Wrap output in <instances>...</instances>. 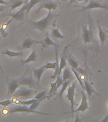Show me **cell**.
<instances>
[{"label":"cell","instance_id":"obj_1","mask_svg":"<svg viewBox=\"0 0 108 122\" xmlns=\"http://www.w3.org/2000/svg\"><path fill=\"white\" fill-rule=\"evenodd\" d=\"M53 13H51V10H48V13L46 17L40 20L33 22L32 24L35 27V28L38 29L41 32H43L49 26L51 20H53Z\"/></svg>","mask_w":108,"mask_h":122},{"label":"cell","instance_id":"obj_2","mask_svg":"<svg viewBox=\"0 0 108 122\" xmlns=\"http://www.w3.org/2000/svg\"><path fill=\"white\" fill-rule=\"evenodd\" d=\"M9 113H14V112H29V113H36V114H43V115H51V113H48V112H38L36 111L31 110L29 107H27L26 105H19V106H15L10 109L8 111Z\"/></svg>","mask_w":108,"mask_h":122},{"label":"cell","instance_id":"obj_3","mask_svg":"<svg viewBox=\"0 0 108 122\" xmlns=\"http://www.w3.org/2000/svg\"><path fill=\"white\" fill-rule=\"evenodd\" d=\"M35 92L31 88L27 87H21L16 90L13 94V96L15 97H22L24 99H29L34 95Z\"/></svg>","mask_w":108,"mask_h":122},{"label":"cell","instance_id":"obj_4","mask_svg":"<svg viewBox=\"0 0 108 122\" xmlns=\"http://www.w3.org/2000/svg\"><path fill=\"white\" fill-rule=\"evenodd\" d=\"M75 89H76V82L74 81L67 88V92L66 94V99L71 102V111L74 110V97L75 96Z\"/></svg>","mask_w":108,"mask_h":122},{"label":"cell","instance_id":"obj_5","mask_svg":"<svg viewBox=\"0 0 108 122\" xmlns=\"http://www.w3.org/2000/svg\"><path fill=\"white\" fill-rule=\"evenodd\" d=\"M93 8H102V9L108 10V6L103 5L95 0H90L89 3L88 5L83 7L80 10H78V11H83L85 10H88L93 9Z\"/></svg>","mask_w":108,"mask_h":122},{"label":"cell","instance_id":"obj_6","mask_svg":"<svg viewBox=\"0 0 108 122\" xmlns=\"http://www.w3.org/2000/svg\"><path fill=\"white\" fill-rule=\"evenodd\" d=\"M82 99L81 104H80V106L78 107V108L75 109V110L71 111V112H85L86 110H87L89 108L88 107V103L87 97V94L85 92L82 90Z\"/></svg>","mask_w":108,"mask_h":122},{"label":"cell","instance_id":"obj_7","mask_svg":"<svg viewBox=\"0 0 108 122\" xmlns=\"http://www.w3.org/2000/svg\"><path fill=\"white\" fill-rule=\"evenodd\" d=\"M18 81H19L21 85L28 86H31V87L32 86V87L36 88V83L34 81V80H33L31 75L27 76H22L18 79Z\"/></svg>","mask_w":108,"mask_h":122},{"label":"cell","instance_id":"obj_8","mask_svg":"<svg viewBox=\"0 0 108 122\" xmlns=\"http://www.w3.org/2000/svg\"><path fill=\"white\" fill-rule=\"evenodd\" d=\"M83 40L84 43L85 44L89 43L91 42L92 39L93 38V33H92V27L90 24V29L84 26L83 28Z\"/></svg>","mask_w":108,"mask_h":122},{"label":"cell","instance_id":"obj_9","mask_svg":"<svg viewBox=\"0 0 108 122\" xmlns=\"http://www.w3.org/2000/svg\"><path fill=\"white\" fill-rule=\"evenodd\" d=\"M21 85L18 80H11L8 81V91L9 95H13Z\"/></svg>","mask_w":108,"mask_h":122},{"label":"cell","instance_id":"obj_10","mask_svg":"<svg viewBox=\"0 0 108 122\" xmlns=\"http://www.w3.org/2000/svg\"><path fill=\"white\" fill-rule=\"evenodd\" d=\"M57 8H58V5H57V3H55V2H45V3L41 4V5L40 6V7L38 8V10L36 11V13H39V12L41 11V10L43 9V8H45V9H47L48 10H55Z\"/></svg>","mask_w":108,"mask_h":122},{"label":"cell","instance_id":"obj_11","mask_svg":"<svg viewBox=\"0 0 108 122\" xmlns=\"http://www.w3.org/2000/svg\"><path fill=\"white\" fill-rule=\"evenodd\" d=\"M26 12V5L24 4V6L22 7V8L19 11H17L15 15L12 16L11 19L12 20L15 19L17 20L20 21L22 20L23 19H24V15Z\"/></svg>","mask_w":108,"mask_h":122},{"label":"cell","instance_id":"obj_12","mask_svg":"<svg viewBox=\"0 0 108 122\" xmlns=\"http://www.w3.org/2000/svg\"><path fill=\"white\" fill-rule=\"evenodd\" d=\"M41 41H38V40H33L32 38H26L24 40V41L22 45V48L26 49L30 48L33 44L35 43H41Z\"/></svg>","mask_w":108,"mask_h":122},{"label":"cell","instance_id":"obj_13","mask_svg":"<svg viewBox=\"0 0 108 122\" xmlns=\"http://www.w3.org/2000/svg\"><path fill=\"white\" fill-rule=\"evenodd\" d=\"M83 83L84 85H85V89L86 92L87 93L88 96L89 98L91 97L93 93H96L97 94V93L95 91V90L93 89V86H92L91 84L87 80H84Z\"/></svg>","mask_w":108,"mask_h":122},{"label":"cell","instance_id":"obj_14","mask_svg":"<svg viewBox=\"0 0 108 122\" xmlns=\"http://www.w3.org/2000/svg\"><path fill=\"white\" fill-rule=\"evenodd\" d=\"M45 70V68L44 66H41V67H40V68L34 69V70H33L34 77H35V78L37 80V85H38L39 83H40L42 74H43V73L44 72Z\"/></svg>","mask_w":108,"mask_h":122},{"label":"cell","instance_id":"obj_15","mask_svg":"<svg viewBox=\"0 0 108 122\" xmlns=\"http://www.w3.org/2000/svg\"><path fill=\"white\" fill-rule=\"evenodd\" d=\"M43 1V0H30L29 2H28L26 5V15L27 16L29 13V11H31V10L32 9V8L34 7V6L37 5V4L40 3H42Z\"/></svg>","mask_w":108,"mask_h":122},{"label":"cell","instance_id":"obj_16","mask_svg":"<svg viewBox=\"0 0 108 122\" xmlns=\"http://www.w3.org/2000/svg\"><path fill=\"white\" fill-rule=\"evenodd\" d=\"M41 44L44 46H45V47H47V46H55V48L57 47L58 46V44H57L55 42H53V41L50 39L49 36V34H47V36L43 40V41H41Z\"/></svg>","mask_w":108,"mask_h":122},{"label":"cell","instance_id":"obj_17","mask_svg":"<svg viewBox=\"0 0 108 122\" xmlns=\"http://www.w3.org/2000/svg\"><path fill=\"white\" fill-rule=\"evenodd\" d=\"M37 59V55H36V51L34 50H33L32 51V53H31L30 55L29 56V57L27 59L24 60V61H22V64L24 65L26 64H29V63L32 62H34L36 61Z\"/></svg>","mask_w":108,"mask_h":122},{"label":"cell","instance_id":"obj_18","mask_svg":"<svg viewBox=\"0 0 108 122\" xmlns=\"http://www.w3.org/2000/svg\"><path fill=\"white\" fill-rule=\"evenodd\" d=\"M3 54L6 55L10 57H21L24 55V53L22 51H19V52H16V51H10L9 50H5L3 51Z\"/></svg>","mask_w":108,"mask_h":122},{"label":"cell","instance_id":"obj_19","mask_svg":"<svg viewBox=\"0 0 108 122\" xmlns=\"http://www.w3.org/2000/svg\"><path fill=\"white\" fill-rule=\"evenodd\" d=\"M72 71L69 69V68L66 67L64 69H63V74H62V78L64 81H66V80L71 79V78H73V75H72Z\"/></svg>","mask_w":108,"mask_h":122},{"label":"cell","instance_id":"obj_20","mask_svg":"<svg viewBox=\"0 0 108 122\" xmlns=\"http://www.w3.org/2000/svg\"><path fill=\"white\" fill-rule=\"evenodd\" d=\"M74 80V78L69 79V80H66V81H65L64 82V83H63V85H62V89L61 90V91L59 92V97H61V98H62L64 92L66 90L67 88H68V86L71 84V83L72 82V80Z\"/></svg>","mask_w":108,"mask_h":122},{"label":"cell","instance_id":"obj_21","mask_svg":"<svg viewBox=\"0 0 108 122\" xmlns=\"http://www.w3.org/2000/svg\"><path fill=\"white\" fill-rule=\"evenodd\" d=\"M97 24H98V27H99V39H100V41H101V45H103L104 44L105 40H106V33H105L104 30L101 27V25L99 24V21H97Z\"/></svg>","mask_w":108,"mask_h":122},{"label":"cell","instance_id":"obj_22","mask_svg":"<svg viewBox=\"0 0 108 122\" xmlns=\"http://www.w3.org/2000/svg\"><path fill=\"white\" fill-rule=\"evenodd\" d=\"M51 35L52 37L57 38V39H64V38H67L66 36H64V35L61 34L58 28L53 29L51 31Z\"/></svg>","mask_w":108,"mask_h":122},{"label":"cell","instance_id":"obj_23","mask_svg":"<svg viewBox=\"0 0 108 122\" xmlns=\"http://www.w3.org/2000/svg\"><path fill=\"white\" fill-rule=\"evenodd\" d=\"M59 65H60V71H59V75H61V72L62 70H63L67 66V61L66 57L64 55H61V58L60 62H59Z\"/></svg>","mask_w":108,"mask_h":122},{"label":"cell","instance_id":"obj_24","mask_svg":"<svg viewBox=\"0 0 108 122\" xmlns=\"http://www.w3.org/2000/svg\"><path fill=\"white\" fill-rule=\"evenodd\" d=\"M71 71H72V72H73V74H74V76L76 77V78L77 79V80L78 81V82H79V83L80 84V85L82 86V87L83 88V89H85V85H84L83 81H82V78H81V76L79 75L78 72H77V71L73 68H71Z\"/></svg>","mask_w":108,"mask_h":122},{"label":"cell","instance_id":"obj_25","mask_svg":"<svg viewBox=\"0 0 108 122\" xmlns=\"http://www.w3.org/2000/svg\"><path fill=\"white\" fill-rule=\"evenodd\" d=\"M67 62L69 64L71 67V68H73L74 69H76L77 70L78 68V66H79V65H78V63L76 62V61H74V59L71 58L70 57H67Z\"/></svg>","mask_w":108,"mask_h":122},{"label":"cell","instance_id":"obj_26","mask_svg":"<svg viewBox=\"0 0 108 122\" xmlns=\"http://www.w3.org/2000/svg\"><path fill=\"white\" fill-rule=\"evenodd\" d=\"M12 20H13L12 19H10L8 22H7L6 24H4L2 25L1 27L0 30H1V33L2 36H3V38H6V37L7 36L8 33L6 32V28H7L8 25L10 24V23L11 22Z\"/></svg>","mask_w":108,"mask_h":122},{"label":"cell","instance_id":"obj_27","mask_svg":"<svg viewBox=\"0 0 108 122\" xmlns=\"http://www.w3.org/2000/svg\"><path fill=\"white\" fill-rule=\"evenodd\" d=\"M57 81L55 82H54V83H50V90L49 92L50 95H53V93H56V92H57Z\"/></svg>","mask_w":108,"mask_h":122},{"label":"cell","instance_id":"obj_28","mask_svg":"<svg viewBox=\"0 0 108 122\" xmlns=\"http://www.w3.org/2000/svg\"><path fill=\"white\" fill-rule=\"evenodd\" d=\"M38 100L36 99H30V100H27V101H20L19 102V104H22V105H26V106H30L32 104H33L35 102H37Z\"/></svg>","mask_w":108,"mask_h":122},{"label":"cell","instance_id":"obj_29","mask_svg":"<svg viewBox=\"0 0 108 122\" xmlns=\"http://www.w3.org/2000/svg\"><path fill=\"white\" fill-rule=\"evenodd\" d=\"M25 3V1H17L13 3L12 5H11V9L14 10L16 8L19 7V6H21V5H22Z\"/></svg>","mask_w":108,"mask_h":122},{"label":"cell","instance_id":"obj_30","mask_svg":"<svg viewBox=\"0 0 108 122\" xmlns=\"http://www.w3.org/2000/svg\"><path fill=\"white\" fill-rule=\"evenodd\" d=\"M57 90H58L59 89V88L60 86L62 85L63 83H64V81L63 80V78H62V76H61V75H59V76H57Z\"/></svg>","mask_w":108,"mask_h":122},{"label":"cell","instance_id":"obj_31","mask_svg":"<svg viewBox=\"0 0 108 122\" xmlns=\"http://www.w3.org/2000/svg\"><path fill=\"white\" fill-rule=\"evenodd\" d=\"M42 99H40V100H38L37 102H34L33 104H32L31 105H30V107H29V108L31 109V110H33V111H35V109H36L37 107H38V106L40 105V102L41 101Z\"/></svg>","mask_w":108,"mask_h":122},{"label":"cell","instance_id":"obj_32","mask_svg":"<svg viewBox=\"0 0 108 122\" xmlns=\"http://www.w3.org/2000/svg\"><path fill=\"white\" fill-rule=\"evenodd\" d=\"M46 93V91H43L41 92H40V93H38L34 98L36 99H38V100H40V99H43L44 97H45Z\"/></svg>","mask_w":108,"mask_h":122},{"label":"cell","instance_id":"obj_33","mask_svg":"<svg viewBox=\"0 0 108 122\" xmlns=\"http://www.w3.org/2000/svg\"><path fill=\"white\" fill-rule=\"evenodd\" d=\"M13 102L11 100H6V101H0V105L1 106H3L4 107H6L8 106H9Z\"/></svg>","mask_w":108,"mask_h":122},{"label":"cell","instance_id":"obj_34","mask_svg":"<svg viewBox=\"0 0 108 122\" xmlns=\"http://www.w3.org/2000/svg\"><path fill=\"white\" fill-rule=\"evenodd\" d=\"M8 4V3L6 1H5V0H0V5H5Z\"/></svg>","mask_w":108,"mask_h":122},{"label":"cell","instance_id":"obj_35","mask_svg":"<svg viewBox=\"0 0 108 122\" xmlns=\"http://www.w3.org/2000/svg\"><path fill=\"white\" fill-rule=\"evenodd\" d=\"M82 121V120H80V119H79V117H78V114H77V115H76V120H74V122H81Z\"/></svg>","mask_w":108,"mask_h":122},{"label":"cell","instance_id":"obj_36","mask_svg":"<svg viewBox=\"0 0 108 122\" xmlns=\"http://www.w3.org/2000/svg\"><path fill=\"white\" fill-rule=\"evenodd\" d=\"M101 122H108V114L106 116V117H105L104 119H103Z\"/></svg>","mask_w":108,"mask_h":122},{"label":"cell","instance_id":"obj_37","mask_svg":"<svg viewBox=\"0 0 108 122\" xmlns=\"http://www.w3.org/2000/svg\"><path fill=\"white\" fill-rule=\"evenodd\" d=\"M76 1V0H70V1H69V5H71V4L73 3H74Z\"/></svg>","mask_w":108,"mask_h":122},{"label":"cell","instance_id":"obj_38","mask_svg":"<svg viewBox=\"0 0 108 122\" xmlns=\"http://www.w3.org/2000/svg\"><path fill=\"white\" fill-rule=\"evenodd\" d=\"M0 41H1V38H0ZM0 70L1 71L2 73H3V69H2V67H1V63H0Z\"/></svg>","mask_w":108,"mask_h":122},{"label":"cell","instance_id":"obj_39","mask_svg":"<svg viewBox=\"0 0 108 122\" xmlns=\"http://www.w3.org/2000/svg\"><path fill=\"white\" fill-rule=\"evenodd\" d=\"M3 11V8L1 7V6H0V12H1V11Z\"/></svg>","mask_w":108,"mask_h":122},{"label":"cell","instance_id":"obj_40","mask_svg":"<svg viewBox=\"0 0 108 122\" xmlns=\"http://www.w3.org/2000/svg\"><path fill=\"white\" fill-rule=\"evenodd\" d=\"M28 1L29 0H25V3L24 4H27L28 3Z\"/></svg>","mask_w":108,"mask_h":122},{"label":"cell","instance_id":"obj_41","mask_svg":"<svg viewBox=\"0 0 108 122\" xmlns=\"http://www.w3.org/2000/svg\"><path fill=\"white\" fill-rule=\"evenodd\" d=\"M104 31H105V32H106V33L108 34V30H105Z\"/></svg>","mask_w":108,"mask_h":122}]
</instances>
